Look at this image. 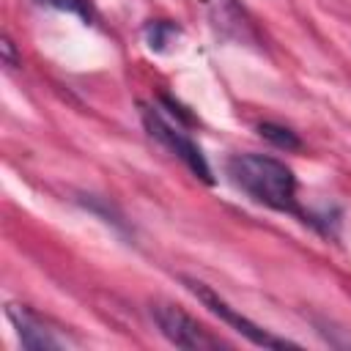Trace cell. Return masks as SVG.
<instances>
[{"instance_id":"cell-5","label":"cell","mask_w":351,"mask_h":351,"mask_svg":"<svg viewBox=\"0 0 351 351\" xmlns=\"http://www.w3.org/2000/svg\"><path fill=\"white\" fill-rule=\"evenodd\" d=\"M214 30L236 44H258V30L239 0H203Z\"/></svg>"},{"instance_id":"cell-7","label":"cell","mask_w":351,"mask_h":351,"mask_svg":"<svg viewBox=\"0 0 351 351\" xmlns=\"http://www.w3.org/2000/svg\"><path fill=\"white\" fill-rule=\"evenodd\" d=\"M178 25L176 22H167V19H154L145 25V41L154 52H165L176 38H178Z\"/></svg>"},{"instance_id":"cell-2","label":"cell","mask_w":351,"mask_h":351,"mask_svg":"<svg viewBox=\"0 0 351 351\" xmlns=\"http://www.w3.org/2000/svg\"><path fill=\"white\" fill-rule=\"evenodd\" d=\"M143 121H145V129L151 132V137H156L170 154H176L197 178H203L206 184H214V176H211V167H208V162H206V156H203V151L192 143V137L176 123H170V121H165L156 110H151V107H143Z\"/></svg>"},{"instance_id":"cell-1","label":"cell","mask_w":351,"mask_h":351,"mask_svg":"<svg viewBox=\"0 0 351 351\" xmlns=\"http://www.w3.org/2000/svg\"><path fill=\"white\" fill-rule=\"evenodd\" d=\"M225 173L230 184L250 195L255 203L269 206L274 211H299L296 178L285 162L263 154H233L225 162Z\"/></svg>"},{"instance_id":"cell-8","label":"cell","mask_w":351,"mask_h":351,"mask_svg":"<svg viewBox=\"0 0 351 351\" xmlns=\"http://www.w3.org/2000/svg\"><path fill=\"white\" fill-rule=\"evenodd\" d=\"M258 132H261V137L263 140H269L271 145H277V148H285V151H296L302 143H299V137L288 129V126H280V123H261L258 126Z\"/></svg>"},{"instance_id":"cell-9","label":"cell","mask_w":351,"mask_h":351,"mask_svg":"<svg viewBox=\"0 0 351 351\" xmlns=\"http://www.w3.org/2000/svg\"><path fill=\"white\" fill-rule=\"evenodd\" d=\"M38 5H47V8H58V11H69V14H77L82 19H90V5L88 0H36Z\"/></svg>"},{"instance_id":"cell-6","label":"cell","mask_w":351,"mask_h":351,"mask_svg":"<svg viewBox=\"0 0 351 351\" xmlns=\"http://www.w3.org/2000/svg\"><path fill=\"white\" fill-rule=\"evenodd\" d=\"M8 318L16 326L22 348H27V351H55V348H63V340H58L52 335V329H47L44 321L36 313H30L27 307L8 304Z\"/></svg>"},{"instance_id":"cell-3","label":"cell","mask_w":351,"mask_h":351,"mask_svg":"<svg viewBox=\"0 0 351 351\" xmlns=\"http://www.w3.org/2000/svg\"><path fill=\"white\" fill-rule=\"evenodd\" d=\"M186 282V288L214 313V315H219L225 324H230L236 332H241L250 343H255V346H263V348H296V343H291V340H285V337H277V335H271V332H266L263 326H258L255 321H250L247 315H241V313H236L222 296H217L206 282H200V280H184Z\"/></svg>"},{"instance_id":"cell-10","label":"cell","mask_w":351,"mask_h":351,"mask_svg":"<svg viewBox=\"0 0 351 351\" xmlns=\"http://www.w3.org/2000/svg\"><path fill=\"white\" fill-rule=\"evenodd\" d=\"M0 47H3V58H5V63L14 66V63H16V55H14V44H11V38H3Z\"/></svg>"},{"instance_id":"cell-4","label":"cell","mask_w":351,"mask_h":351,"mask_svg":"<svg viewBox=\"0 0 351 351\" xmlns=\"http://www.w3.org/2000/svg\"><path fill=\"white\" fill-rule=\"evenodd\" d=\"M154 321L159 326V332L178 348H192V351H208V348H219L222 343L203 329L189 313H184L181 307L173 304H154Z\"/></svg>"}]
</instances>
